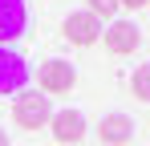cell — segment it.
I'll return each instance as SVG.
<instances>
[{
	"label": "cell",
	"instance_id": "1",
	"mask_svg": "<svg viewBox=\"0 0 150 146\" xmlns=\"http://www.w3.org/2000/svg\"><path fill=\"white\" fill-rule=\"evenodd\" d=\"M53 118V106L49 97L41 94V89H21L16 101H12V122L21 126V130H45Z\"/></svg>",
	"mask_w": 150,
	"mask_h": 146
},
{
	"label": "cell",
	"instance_id": "2",
	"mask_svg": "<svg viewBox=\"0 0 150 146\" xmlns=\"http://www.w3.org/2000/svg\"><path fill=\"white\" fill-rule=\"evenodd\" d=\"M37 85H41V94H69L77 85V69L65 61V57H53V61H45L41 69H37Z\"/></svg>",
	"mask_w": 150,
	"mask_h": 146
},
{
	"label": "cell",
	"instance_id": "3",
	"mask_svg": "<svg viewBox=\"0 0 150 146\" xmlns=\"http://www.w3.org/2000/svg\"><path fill=\"white\" fill-rule=\"evenodd\" d=\"M28 85V65L12 45H0V94H21Z\"/></svg>",
	"mask_w": 150,
	"mask_h": 146
},
{
	"label": "cell",
	"instance_id": "4",
	"mask_svg": "<svg viewBox=\"0 0 150 146\" xmlns=\"http://www.w3.org/2000/svg\"><path fill=\"white\" fill-rule=\"evenodd\" d=\"M61 33H65V41H69V45L85 49V45H93V41L101 37V21L89 12V8H81V12H69V16H65Z\"/></svg>",
	"mask_w": 150,
	"mask_h": 146
},
{
	"label": "cell",
	"instance_id": "5",
	"mask_svg": "<svg viewBox=\"0 0 150 146\" xmlns=\"http://www.w3.org/2000/svg\"><path fill=\"white\" fill-rule=\"evenodd\" d=\"M134 138V118L122 114V110H114V114H105L98 122V142L101 146H126Z\"/></svg>",
	"mask_w": 150,
	"mask_h": 146
},
{
	"label": "cell",
	"instance_id": "6",
	"mask_svg": "<svg viewBox=\"0 0 150 146\" xmlns=\"http://www.w3.org/2000/svg\"><path fill=\"white\" fill-rule=\"evenodd\" d=\"M101 41H105L110 53L126 57V53H134V49H138L142 33H138V24H134V21H114L110 28H101Z\"/></svg>",
	"mask_w": 150,
	"mask_h": 146
},
{
	"label": "cell",
	"instance_id": "7",
	"mask_svg": "<svg viewBox=\"0 0 150 146\" xmlns=\"http://www.w3.org/2000/svg\"><path fill=\"white\" fill-rule=\"evenodd\" d=\"M28 24L25 0H0V45H12Z\"/></svg>",
	"mask_w": 150,
	"mask_h": 146
},
{
	"label": "cell",
	"instance_id": "8",
	"mask_svg": "<svg viewBox=\"0 0 150 146\" xmlns=\"http://www.w3.org/2000/svg\"><path fill=\"white\" fill-rule=\"evenodd\" d=\"M49 130H53V138L65 146V142H81L85 138V114L81 110H57L49 118Z\"/></svg>",
	"mask_w": 150,
	"mask_h": 146
},
{
	"label": "cell",
	"instance_id": "9",
	"mask_svg": "<svg viewBox=\"0 0 150 146\" xmlns=\"http://www.w3.org/2000/svg\"><path fill=\"white\" fill-rule=\"evenodd\" d=\"M130 89H134V97H138V101H146V106H150V61L134 69V77H130Z\"/></svg>",
	"mask_w": 150,
	"mask_h": 146
},
{
	"label": "cell",
	"instance_id": "10",
	"mask_svg": "<svg viewBox=\"0 0 150 146\" xmlns=\"http://www.w3.org/2000/svg\"><path fill=\"white\" fill-rule=\"evenodd\" d=\"M85 4H89V12H93L98 21H110V16H114V12L122 8L118 0H85Z\"/></svg>",
	"mask_w": 150,
	"mask_h": 146
},
{
	"label": "cell",
	"instance_id": "11",
	"mask_svg": "<svg viewBox=\"0 0 150 146\" xmlns=\"http://www.w3.org/2000/svg\"><path fill=\"white\" fill-rule=\"evenodd\" d=\"M118 4H126V8H146L150 0H118Z\"/></svg>",
	"mask_w": 150,
	"mask_h": 146
},
{
	"label": "cell",
	"instance_id": "12",
	"mask_svg": "<svg viewBox=\"0 0 150 146\" xmlns=\"http://www.w3.org/2000/svg\"><path fill=\"white\" fill-rule=\"evenodd\" d=\"M0 146H8V134H4V130H0Z\"/></svg>",
	"mask_w": 150,
	"mask_h": 146
}]
</instances>
